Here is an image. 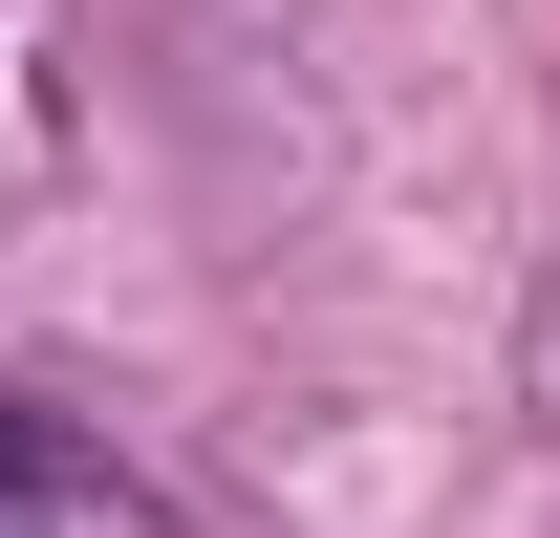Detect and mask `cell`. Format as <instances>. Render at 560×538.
I'll list each match as a JSON object with an SVG mask.
<instances>
[{
    "label": "cell",
    "mask_w": 560,
    "mask_h": 538,
    "mask_svg": "<svg viewBox=\"0 0 560 538\" xmlns=\"http://www.w3.org/2000/svg\"><path fill=\"white\" fill-rule=\"evenodd\" d=\"M0 538H173V517H151V473L86 453L66 409H22V388H0Z\"/></svg>",
    "instance_id": "obj_1"
}]
</instances>
